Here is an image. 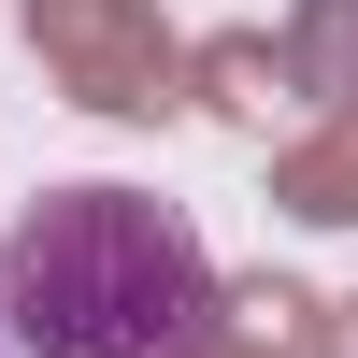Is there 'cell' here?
Returning a JSON list of instances; mask_svg holds the SVG:
<instances>
[{"label":"cell","mask_w":358,"mask_h":358,"mask_svg":"<svg viewBox=\"0 0 358 358\" xmlns=\"http://www.w3.org/2000/svg\"><path fill=\"white\" fill-rule=\"evenodd\" d=\"M0 330L29 358H187L215 330V258L143 187H57L0 229Z\"/></svg>","instance_id":"cell-1"},{"label":"cell","mask_w":358,"mask_h":358,"mask_svg":"<svg viewBox=\"0 0 358 358\" xmlns=\"http://www.w3.org/2000/svg\"><path fill=\"white\" fill-rule=\"evenodd\" d=\"M0 358H15V330H0Z\"/></svg>","instance_id":"cell-2"}]
</instances>
